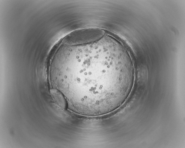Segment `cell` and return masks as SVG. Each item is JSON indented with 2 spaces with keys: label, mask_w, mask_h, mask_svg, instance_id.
Segmentation results:
<instances>
[{
  "label": "cell",
  "mask_w": 185,
  "mask_h": 148,
  "mask_svg": "<svg viewBox=\"0 0 185 148\" xmlns=\"http://www.w3.org/2000/svg\"><path fill=\"white\" fill-rule=\"evenodd\" d=\"M49 92L54 101L59 107L65 110L68 109L67 100L64 95L60 90L53 88L50 89Z\"/></svg>",
  "instance_id": "cell-2"
},
{
  "label": "cell",
  "mask_w": 185,
  "mask_h": 148,
  "mask_svg": "<svg viewBox=\"0 0 185 148\" xmlns=\"http://www.w3.org/2000/svg\"><path fill=\"white\" fill-rule=\"evenodd\" d=\"M68 65L76 72L66 84L68 95L82 115L97 116L112 112L125 102L133 89L135 72L125 54L97 47L84 49Z\"/></svg>",
  "instance_id": "cell-1"
}]
</instances>
